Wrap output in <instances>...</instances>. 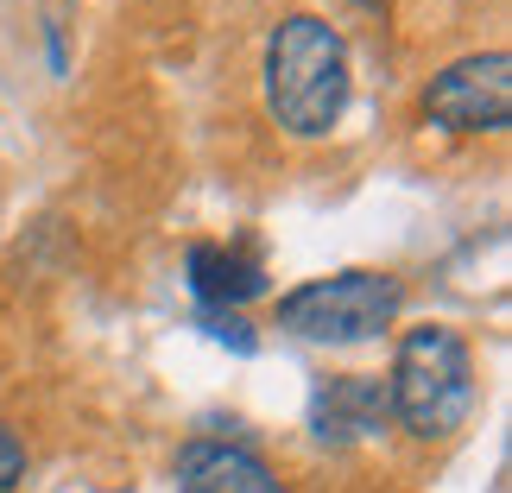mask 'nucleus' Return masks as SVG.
Returning a JSON list of instances; mask_svg holds the SVG:
<instances>
[{
	"label": "nucleus",
	"instance_id": "1",
	"mask_svg": "<svg viewBox=\"0 0 512 493\" xmlns=\"http://www.w3.org/2000/svg\"><path fill=\"white\" fill-rule=\"evenodd\" d=\"M266 108L291 140H323L348 108V45L317 13H285L266 38Z\"/></svg>",
	"mask_w": 512,
	"mask_h": 493
},
{
	"label": "nucleus",
	"instance_id": "2",
	"mask_svg": "<svg viewBox=\"0 0 512 493\" xmlns=\"http://www.w3.org/2000/svg\"><path fill=\"white\" fill-rule=\"evenodd\" d=\"M386 405L411 437L437 443L475 411V354L449 323H418L399 335V361L386 373Z\"/></svg>",
	"mask_w": 512,
	"mask_h": 493
},
{
	"label": "nucleus",
	"instance_id": "3",
	"mask_svg": "<svg viewBox=\"0 0 512 493\" xmlns=\"http://www.w3.org/2000/svg\"><path fill=\"white\" fill-rule=\"evenodd\" d=\"M405 304V285L392 272H336V279H310L279 298V329L304 335V342H367L380 335Z\"/></svg>",
	"mask_w": 512,
	"mask_h": 493
},
{
	"label": "nucleus",
	"instance_id": "4",
	"mask_svg": "<svg viewBox=\"0 0 512 493\" xmlns=\"http://www.w3.org/2000/svg\"><path fill=\"white\" fill-rule=\"evenodd\" d=\"M424 114L449 133H500L512 114V57L481 51V57L437 70L424 89Z\"/></svg>",
	"mask_w": 512,
	"mask_h": 493
},
{
	"label": "nucleus",
	"instance_id": "5",
	"mask_svg": "<svg viewBox=\"0 0 512 493\" xmlns=\"http://www.w3.org/2000/svg\"><path fill=\"white\" fill-rule=\"evenodd\" d=\"M177 493H285V481L241 443L196 437L177 449Z\"/></svg>",
	"mask_w": 512,
	"mask_h": 493
},
{
	"label": "nucleus",
	"instance_id": "6",
	"mask_svg": "<svg viewBox=\"0 0 512 493\" xmlns=\"http://www.w3.org/2000/svg\"><path fill=\"white\" fill-rule=\"evenodd\" d=\"M386 418H392L386 380H373V373H336V380H323L317 399H310V430H317V443H361Z\"/></svg>",
	"mask_w": 512,
	"mask_h": 493
},
{
	"label": "nucleus",
	"instance_id": "7",
	"mask_svg": "<svg viewBox=\"0 0 512 493\" xmlns=\"http://www.w3.org/2000/svg\"><path fill=\"white\" fill-rule=\"evenodd\" d=\"M184 266H190V291L203 298V310H234V304H247V298H260V291H266L260 260L241 253V247L196 241Z\"/></svg>",
	"mask_w": 512,
	"mask_h": 493
},
{
	"label": "nucleus",
	"instance_id": "8",
	"mask_svg": "<svg viewBox=\"0 0 512 493\" xmlns=\"http://www.w3.org/2000/svg\"><path fill=\"white\" fill-rule=\"evenodd\" d=\"M26 481V443H19L13 424H0V493Z\"/></svg>",
	"mask_w": 512,
	"mask_h": 493
},
{
	"label": "nucleus",
	"instance_id": "9",
	"mask_svg": "<svg viewBox=\"0 0 512 493\" xmlns=\"http://www.w3.org/2000/svg\"><path fill=\"white\" fill-rule=\"evenodd\" d=\"M203 323H209L215 335H222V342H234V348H241V354L253 348V329H247L241 317H234V310H203Z\"/></svg>",
	"mask_w": 512,
	"mask_h": 493
}]
</instances>
